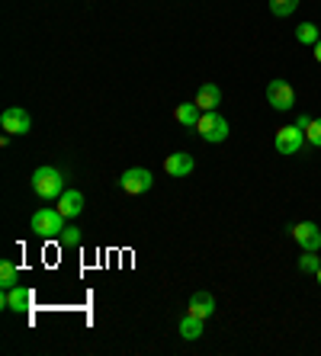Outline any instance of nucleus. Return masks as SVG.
Returning a JSON list of instances; mask_svg holds the SVG:
<instances>
[{
    "label": "nucleus",
    "mask_w": 321,
    "mask_h": 356,
    "mask_svg": "<svg viewBox=\"0 0 321 356\" xmlns=\"http://www.w3.org/2000/svg\"><path fill=\"white\" fill-rule=\"evenodd\" d=\"M29 183H33V193L42 199V202H52V199H58L61 193H65V174L52 164L36 167Z\"/></svg>",
    "instance_id": "nucleus-1"
},
{
    "label": "nucleus",
    "mask_w": 321,
    "mask_h": 356,
    "mask_svg": "<svg viewBox=\"0 0 321 356\" xmlns=\"http://www.w3.org/2000/svg\"><path fill=\"white\" fill-rule=\"evenodd\" d=\"M29 228H33L36 238L42 241H58L61 238V232H65V216L58 212V209H39V212H33V218H29Z\"/></svg>",
    "instance_id": "nucleus-2"
},
{
    "label": "nucleus",
    "mask_w": 321,
    "mask_h": 356,
    "mask_svg": "<svg viewBox=\"0 0 321 356\" xmlns=\"http://www.w3.org/2000/svg\"><path fill=\"white\" fill-rule=\"evenodd\" d=\"M193 132H199V138L209 141V145H219V141L228 138V119H225L219 109H212V113H203Z\"/></svg>",
    "instance_id": "nucleus-3"
},
{
    "label": "nucleus",
    "mask_w": 321,
    "mask_h": 356,
    "mask_svg": "<svg viewBox=\"0 0 321 356\" xmlns=\"http://www.w3.org/2000/svg\"><path fill=\"white\" fill-rule=\"evenodd\" d=\"M119 186H123V193H129V196H141V193H148L151 186H155V177H151V170H145V167H129V170H123V177H119Z\"/></svg>",
    "instance_id": "nucleus-4"
},
{
    "label": "nucleus",
    "mask_w": 321,
    "mask_h": 356,
    "mask_svg": "<svg viewBox=\"0 0 321 356\" xmlns=\"http://www.w3.org/2000/svg\"><path fill=\"white\" fill-rule=\"evenodd\" d=\"M267 103H270L273 109H280V113H286V109H292V103H296V90L289 87L286 81H270L267 83Z\"/></svg>",
    "instance_id": "nucleus-5"
},
{
    "label": "nucleus",
    "mask_w": 321,
    "mask_h": 356,
    "mask_svg": "<svg viewBox=\"0 0 321 356\" xmlns=\"http://www.w3.org/2000/svg\"><path fill=\"white\" fill-rule=\"evenodd\" d=\"M0 129L10 135H26L29 129H33V119H29V113L19 106H10L0 113Z\"/></svg>",
    "instance_id": "nucleus-6"
},
{
    "label": "nucleus",
    "mask_w": 321,
    "mask_h": 356,
    "mask_svg": "<svg viewBox=\"0 0 321 356\" xmlns=\"http://www.w3.org/2000/svg\"><path fill=\"white\" fill-rule=\"evenodd\" d=\"M0 305L7 308V312H29L33 308V289H26V286H13V289H3V298H0Z\"/></svg>",
    "instance_id": "nucleus-7"
},
{
    "label": "nucleus",
    "mask_w": 321,
    "mask_h": 356,
    "mask_svg": "<svg viewBox=\"0 0 321 356\" xmlns=\"http://www.w3.org/2000/svg\"><path fill=\"white\" fill-rule=\"evenodd\" d=\"M302 129L299 125H283L276 129V151L280 154H299L302 151Z\"/></svg>",
    "instance_id": "nucleus-8"
},
{
    "label": "nucleus",
    "mask_w": 321,
    "mask_h": 356,
    "mask_svg": "<svg viewBox=\"0 0 321 356\" xmlns=\"http://www.w3.org/2000/svg\"><path fill=\"white\" fill-rule=\"evenodd\" d=\"M292 238L302 250H318L321 248V228L315 222H299L292 225Z\"/></svg>",
    "instance_id": "nucleus-9"
},
{
    "label": "nucleus",
    "mask_w": 321,
    "mask_h": 356,
    "mask_svg": "<svg viewBox=\"0 0 321 356\" xmlns=\"http://www.w3.org/2000/svg\"><path fill=\"white\" fill-rule=\"evenodd\" d=\"M58 212L65 218H77L84 212V193L81 190H65L58 196Z\"/></svg>",
    "instance_id": "nucleus-10"
},
{
    "label": "nucleus",
    "mask_w": 321,
    "mask_h": 356,
    "mask_svg": "<svg viewBox=\"0 0 321 356\" xmlns=\"http://www.w3.org/2000/svg\"><path fill=\"white\" fill-rule=\"evenodd\" d=\"M193 167H196V161H193V154H187V151L167 154V161H164V170L171 177H187V174H193Z\"/></svg>",
    "instance_id": "nucleus-11"
},
{
    "label": "nucleus",
    "mask_w": 321,
    "mask_h": 356,
    "mask_svg": "<svg viewBox=\"0 0 321 356\" xmlns=\"http://www.w3.org/2000/svg\"><path fill=\"white\" fill-rule=\"evenodd\" d=\"M219 103H222V87L219 83H203L196 93V106L203 113H212V109H219Z\"/></svg>",
    "instance_id": "nucleus-12"
},
{
    "label": "nucleus",
    "mask_w": 321,
    "mask_h": 356,
    "mask_svg": "<svg viewBox=\"0 0 321 356\" xmlns=\"http://www.w3.org/2000/svg\"><path fill=\"white\" fill-rule=\"evenodd\" d=\"M189 315H199V318L215 315V298L209 292H193L189 296Z\"/></svg>",
    "instance_id": "nucleus-13"
},
{
    "label": "nucleus",
    "mask_w": 321,
    "mask_h": 356,
    "mask_svg": "<svg viewBox=\"0 0 321 356\" xmlns=\"http://www.w3.org/2000/svg\"><path fill=\"white\" fill-rule=\"evenodd\" d=\"M203 321H206V318H199V315H183L180 318V337L183 340H199L203 337Z\"/></svg>",
    "instance_id": "nucleus-14"
},
{
    "label": "nucleus",
    "mask_w": 321,
    "mask_h": 356,
    "mask_svg": "<svg viewBox=\"0 0 321 356\" xmlns=\"http://www.w3.org/2000/svg\"><path fill=\"white\" fill-rule=\"evenodd\" d=\"M199 116H203V109H199L196 103H180V106H177V122L187 125V129H196Z\"/></svg>",
    "instance_id": "nucleus-15"
},
{
    "label": "nucleus",
    "mask_w": 321,
    "mask_h": 356,
    "mask_svg": "<svg viewBox=\"0 0 321 356\" xmlns=\"http://www.w3.org/2000/svg\"><path fill=\"white\" fill-rule=\"evenodd\" d=\"M0 286L3 289H13V286H19V270L13 260H3L0 264Z\"/></svg>",
    "instance_id": "nucleus-16"
},
{
    "label": "nucleus",
    "mask_w": 321,
    "mask_h": 356,
    "mask_svg": "<svg viewBox=\"0 0 321 356\" xmlns=\"http://www.w3.org/2000/svg\"><path fill=\"white\" fill-rule=\"evenodd\" d=\"M81 241H84V234H81V228H75V225H65V232H61V238H58V244L65 250H71V248H81Z\"/></svg>",
    "instance_id": "nucleus-17"
},
{
    "label": "nucleus",
    "mask_w": 321,
    "mask_h": 356,
    "mask_svg": "<svg viewBox=\"0 0 321 356\" xmlns=\"http://www.w3.org/2000/svg\"><path fill=\"white\" fill-rule=\"evenodd\" d=\"M296 39L302 42V45H315V42L321 39L318 26H315V23H302V26H296Z\"/></svg>",
    "instance_id": "nucleus-18"
},
{
    "label": "nucleus",
    "mask_w": 321,
    "mask_h": 356,
    "mask_svg": "<svg viewBox=\"0 0 321 356\" xmlns=\"http://www.w3.org/2000/svg\"><path fill=\"white\" fill-rule=\"evenodd\" d=\"M318 266H321L318 250H302V257H299V270H302V273H318Z\"/></svg>",
    "instance_id": "nucleus-19"
},
{
    "label": "nucleus",
    "mask_w": 321,
    "mask_h": 356,
    "mask_svg": "<svg viewBox=\"0 0 321 356\" xmlns=\"http://www.w3.org/2000/svg\"><path fill=\"white\" fill-rule=\"evenodd\" d=\"M299 7V0H270V13L273 17H292Z\"/></svg>",
    "instance_id": "nucleus-20"
},
{
    "label": "nucleus",
    "mask_w": 321,
    "mask_h": 356,
    "mask_svg": "<svg viewBox=\"0 0 321 356\" xmlns=\"http://www.w3.org/2000/svg\"><path fill=\"white\" fill-rule=\"evenodd\" d=\"M305 141H308L312 148H321V119H312V125L305 129Z\"/></svg>",
    "instance_id": "nucleus-21"
},
{
    "label": "nucleus",
    "mask_w": 321,
    "mask_h": 356,
    "mask_svg": "<svg viewBox=\"0 0 321 356\" xmlns=\"http://www.w3.org/2000/svg\"><path fill=\"white\" fill-rule=\"evenodd\" d=\"M296 125H299V129H302V132H305V129H308V125H312V116H308V113H302V116L296 119Z\"/></svg>",
    "instance_id": "nucleus-22"
},
{
    "label": "nucleus",
    "mask_w": 321,
    "mask_h": 356,
    "mask_svg": "<svg viewBox=\"0 0 321 356\" xmlns=\"http://www.w3.org/2000/svg\"><path fill=\"white\" fill-rule=\"evenodd\" d=\"M315 61H318V65H321V39L315 42Z\"/></svg>",
    "instance_id": "nucleus-23"
},
{
    "label": "nucleus",
    "mask_w": 321,
    "mask_h": 356,
    "mask_svg": "<svg viewBox=\"0 0 321 356\" xmlns=\"http://www.w3.org/2000/svg\"><path fill=\"white\" fill-rule=\"evenodd\" d=\"M315 276H318V286H321V266H318V273H315Z\"/></svg>",
    "instance_id": "nucleus-24"
}]
</instances>
